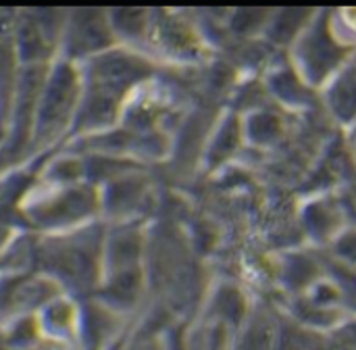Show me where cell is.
Wrapping results in <instances>:
<instances>
[{
    "mask_svg": "<svg viewBox=\"0 0 356 350\" xmlns=\"http://www.w3.org/2000/svg\"><path fill=\"white\" fill-rule=\"evenodd\" d=\"M67 21L63 8L17 10L15 52L19 67H48L60 56V38Z\"/></svg>",
    "mask_w": 356,
    "mask_h": 350,
    "instance_id": "obj_5",
    "label": "cell"
},
{
    "mask_svg": "<svg viewBox=\"0 0 356 350\" xmlns=\"http://www.w3.org/2000/svg\"><path fill=\"white\" fill-rule=\"evenodd\" d=\"M63 290L35 269L0 271V324L35 315Z\"/></svg>",
    "mask_w": 356,
    "mask_h": 350,
    "instance_id": "obj_7",
    "label": "cell"
},
{
    "mask_svg": "<svg viewBox=\"0 0 356 350\" xmlns=\"http://www.w3.org/2000/svg\"><path fill=\"white\" fill-rule=\"evenodd\" d=\"M17 215L27 232L46 236L71 232L102 221L100 184L90 180L77 184L38 182L17 200Z\"/></svg>",
    "mask_w": 356,
    "mask_h": 350,
    "instance_id": "obj_3",
    "label": "cell"
},
{
    "mask_svg": "<svg viewBox=\"0 0 356 350\" xmlns=\"http://www.w3.org/2000/svg\"><path fill=\"white\" fill-rule=\"evenodd\" d=\"M106 223L96 221L63 234H33V269L65 294L92 299L102 278Z\"/></svg>",
    "mask_w": 356,
    "mask_h": 350,
    "instance_id": "obj_2",
    "label": "cell"
},
{
    "mask_svg": "<svg viewBox=\"0 0 356 350\" xmlns=\"http://www.w3.org/2000/svg\"><path fill=\"white\" fill-rule=\"evenodd\" d=\"M115 46H119V42L111 27L108 10L104 8L67 10L58 58H67L79 65Z\"/></svg>",
    "mask_w": 356,
    "mask_h": 350,
    "instance_id": "obj_6",
    "label": "cell"
},
{
    "mask_svg": "<svg viewBox=\"0 0 356 350\" xmlns=\"http://www.w3.org/2000/svg\"><path fill=\"white\" fill-rule=\"evenodd\" d=\"M81 69V106L69 142L108 134L123 106L144 79H148L150 65L136 52L115 46L98 56L79 63Z\"/></svg>",
    "mask_w": 356,
    "mask_h": 350,
    "instance_id": "obj_1",
    "label": "cell"
},
{
    "mask_svg": "<svg viewBox=\"0 0 356 350\" xmlns=\"http://www.w3.org/2000/svg\"><path fill=\"white\" fill-rule=\"evenodd\" d=\"M81 106V69L77 63L56 58L42 81L27 146V161L69 142Z\"/></svg>",
    "mask_w": 356,
    "mask_h": 350,
    "instance_id": "obj_4",
    "label": "cell"
},
{
    "mask_svg": "<svg viewBox=\"0 0 356 350\" xmlns=\"http://www.w3.org/2000/svg\"><path fill=\"white\" fill-rule=\"evenodd\" d=\"M40 330L54 349H79L81 342V301L69 294L54 296L38 313Z\"/></svg>",
    "mask_w": 356,
    "mask_h": 350,
    "instance_id": "obj_8",
    "label": "cell"
},
{
    "mask_svg": "<svg viewBox=\"0 0 356 350\" xmlns=\"http://www.w3.org/2000/svg\"><path fill=\"white\" fill-rule=\"evenodd\" d=\"M52 350H83V349H52Z\"/></svg>",
    "mask_w": 356,
    "mask_h": 350,
    "instance_id": "obj_10",
    "label": "cell"
},
{
    "mask_svg": "<svg viewBox=\"0 0 356 350\" xmlns=\"http://www.w3.org/2000/svg\"><path fill=\"white\" fill-rule=\"evenodd\" d=\"M25 232V225L21 223L17 209L8 211L0 205V263L6 257L8 248L15 244V240Z\"/></svg>",
    "mask_w": 356,
    "mask_h": 350,
    "instance_id": "obj_9",
    "label": "cell"
}]
</instances>
